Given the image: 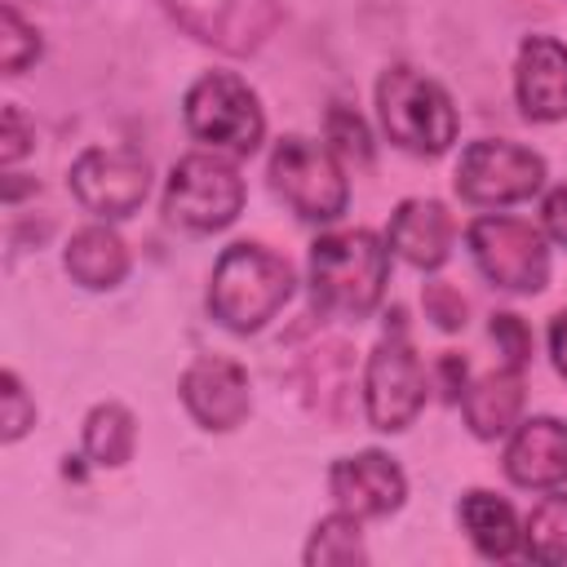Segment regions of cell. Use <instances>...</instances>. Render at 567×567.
<instances>
[{
	"label": "cell",
	"instance_id": "obj_32",
	"mask_svg": "<svg viewBox=\"0 0 567 567\" xmlns=\"http://www.w3.org/2000/svg\"><path fill=\"white\" fill-rule=\"evenodd\" d=\"M549 346H554V363H558V372L567 377V310L554 319V328H549Z\"/></svg>",
	"mask_w": 567,
	"mask_h": 567
},
{
	"label": "cell",
	"instance_id": "obj_27",
	"mask_svg": "<svg viewBox=\"0 0 567 567\" xmlns=\"http://www.w3.org/2000/svg\"><path fill=\"white\" fill-rule=\"evenodd\" d=\"M425 315L443 332H456V328H465V297L447 284H425Z\"/></svg>",
	"mask_w": 567,
	"mask_h": 567
},
{
	"label": "cell",
	"instance_id": "obj_16",
	"mask_svg": "<svg viewBox=\"0 0 567 567\" xmlns=\"http://www.w3.org/2000/svg\"><path fill=\"white\" fill-rule=\"evenodd\" d=\"M301 390H306V403H310L315 416H323V421H332V425L350 421V412H354V390H359L350 346H341V341H319L315 350H306V359H301Z\"/></svg>",
	"mask_w": 567,
	"mask_h": 567
},
{
	"label": "cell",
	"instance_id": "obj_18",
	"mask_svg": "<svg viewBox=\"0 0 567 567\" xmlns=\"http://www.w3.org/2000/svg\"><path fill=\"white\" fill-rule=\"evenodd\" d=\"M523 412V368H501L465 390V421L478 439L505 434Z\"/></svg>",
	"mask_w": 567,
	"mask_h": 567
},
{
	"label": "cell",
	"instance_id": "obj_7",
	"mask_svg": "<svg viewBox=\"0 0 567 567\" xmlns=\"http://www.w3.org/2000/svg\"><path fill=\"white\" fill-rule=\"evenodd\" d=\"M470 252L487 284L505 292H540L549 279V248L532 221L518 217H478L470 226Z\"/></svg>",
	"mask_w": 567,
	"mask_h": 567
},
{
	"label": "cell",
	"instance_id": "obj_22",
	"mask_svg": "<svg viewBox=\"0 0 567 567\" xmlns=\"http://www.w3.org/2000/svg\"><path fill=\"white\" fill-rule=\"evenodd\" d=\"M368 549H363V527L354 514H332L315 527L310 545H306V563L315 567H350V563H363Z\"/></svg>",
	"mask_w": 567,
	"mask_h": 567
},
{
	"label": "cell",
	"instance_id": "obj_4",
	"mask_svg": "<svg viewBox=\"0 0 567 567\" xmlns=\"http://www.w3.org/2000/svg\"><path fill=\"white\" fill-rule=\"evenodd\" d=\"M186 128L213 151L252 155L266 133V120H261L257 93L239 75L213 71V75H199L186 93Z\"/></svg>",
	"mask_w": 567,
	"mask_h": 567
},
{
	"label": "cell",
	"instance_id": "obj_24",
	"mask_svg": "<svg viewBox=\"0 0 567 567\" xmlns=\"http://www.w3.org/2000/svg\"><path fill=\"white\" fill-rule=\"evenodd\" d=\"M0 62H4V71L9 75H18L27 62H35L40 58V35L18 18V9L13 4H4V13H0Z\"/></svg>",
	"mask_w": 567,
	"mask_h": 567
},
{
	"label": "cell",
	"instance_id": "obj_30",
	"mask_svg": "<svg viewBox=\"0 0 567 567\" xmlns=\"http://www.w3.org/2000/svg\"><path fill=\"white\" fill-rule=\"evenodd\" d=\"M540 217H545V230L567 248V186H554V190L545 195Z\"/></svg>",
	"mask_w": 567,
	"mask_h": 567
},
{
	"label": "cell",
	"instance_id": "obj_6",
	"mask_svg": "<svg viewBox=\"0 0 567 567\" xmlns=\"http://www.w3.org/2000/svg\"><path fill=\"white\" fill-rule=\"evenodd\" d=\"M244 208V182L221 155H186L168 173L164 213L186 230H221Z\"/></svg>",
	"mask_w": 567,
	"mask_h": 567
},
{
	"label": "cell",
	"instance_id": "obj_19",
	"mask_svg": "<svg viewBox=\"0 0 567 567\" xmlns=\"http://www.w3.org/2000/svg\"><path fill=\"white\" fill-rule=\"evenodd\" d=\"M66 275L80 288H115L128 275V248L106 226H84L66 244Z\"/></svg>",
	"mask_w": 567,
	"mask_h": 567
},
{
	"label": "cell",
	"instance_id": "obj_10",
	"mask_svg": "<svg viewBox=\"0 0 567 567\" xmlns=\"http://www.w3.org/2000/svg\"><path fill=\"white\" fill-rule=\"evenodd\" d=\"M71 190L93 217H128L151 190V164L128 146H93L71 164Z\"/></svg>",
	"mask_w": 567,
	"mask_h": 567
},
{
	"label": "cell",
	"instance_id": "obj_28",
	"mask_svg": "<svg viewBox=\"0 0 567 567\" xmlns=\"http://www.w3.org/2000/svg\"><path fill=\"white\" fill-rule=\"evenodd\" d=\"M31 421H35V408H31L27 390H22V381H18L13 372H4V439H9V443L22 439Z\"/></svg>",
	"mask_w": 567,
	"mask_h": 567
},
{
	"label": "cell",
	"instance_id": "obj_9",
	"mask_svg": "<svg viewBox=\"0 0 567 567\" xmlns=\"http://www.w3.org/2000/svg\"><path fill=\"white\" fill-rule=\"evenodd\" d=\"M545 182V159L514 142H474L456 164V195L470 204H514L536 195Z\"/></svg>",
	"mask_w": 567,
	"mask_h": 567
},
{
	"label": "cell",
	"instance_id": "obj_5",
	"mask_svg": "<svg viewBox=\"0 0 567 567\" xmlns=\"http://www.w3.org/2000/svg\"><path fill=\"white\" fill-rule=\"evenodd\" d=\"M363 399H368V421L385 434L408 430L425 403V372L403 337V310L385 319V341L372 350L363 372Z\"/></svg>",
	"mask_w": 567,
	"mask_h": 567
},
{
	"label": "cell",
	"instance_id": "obj_15",
	"mask_svg": "<svg viewBox=\"0 0 567 567\" xmlns=\"http://www.w3.org/2000/svg\"><path fill=\"white\" fill-rule=\"evenodd\" d=\"M505 474L518 487H558L567 483V425L554 416H532L505 447Z\"/></svg>",
	"mask_w": 567,
	"mask_h": 567
},
{
	"label": "cell",
	"instance_id": "obj_8",
	"mask_svg": "<svg viewBox=\"0 0 567 567\" xmlns=\"http://www.w3.org/2000/svg\"><path fill=\"white\" fill-rule=\"evenodd\" d=\"M270 186L284 195V204L306 217V221H332L346 213V177L337 159L306 142V137H284L270 155Z\"/></svg>",
	"mask_w": 567,
	"mask_h": 567
},
{
	"label": "cell",
	"instance_id": "obj_31",
	"mask_svg": "<svg viewBox=\"0 0 567 567\" xmlns=\"http://www.w3.org/2000/svg\"><path fill=\"white\" fill-rule=\"evenodd\" d=\"M439 390H443V399H461V390H465V359L461 354L439 359Z\"/></svg>",
	"mask_w": 567,
	"mask_h": 567
},
{
	"label": "cell",
	"instance_id": "obj_20",
	"mask_svg": "<svg viewBox=\"0 0 567 567\" xmlns=\"http://www.w3.org/2000/svg\"><path fill=\"white\" fill-rule=\"evenodd\" d=\"M461 527H465V536L474 540V549L483 558H509L523 540L509 501L496 496V492H470L461 501Z\"/></svg>",
	"mask_w": 567,
	"mask_h": 567
},
{
	"label": "cell",
	"instance_id": "obj_21",
	"mask_svg": "<svg viewBox=\"0 0 567 567\" xmlns=\"http://www.w3.org/2000/svg\"><path fill=\"white\" fill-rule=\"evenodd\" d=\"M133 439H137V425L120 403H97L84 421V452L97 465H124L133 456Z\"/></svg>",
	"mask_w": 567,
	"mask_h": 567
},
{
	"label": "cell",
	"instance_id": "obj_2",
	"mask_svg": "<svg viewBox=\"0 0 567 567\" xmlns=\"http://www.w3.org/2000/svg\"><path fill=\"white\" fill-rule=\"evenodd\" d=\"M390 252L372 230H341L310 244V288L323 310L363 319L385 292Z\"/></svg>",
	"mask_w": 567,
	"mask_h": 567
},
{
	"label": "cell",
	"instance_id": "obj_25",
	"mask_svg": "<svg viewBox=\"0 0 567 567\" xmlns=\"http://www.w3.org/2000/svg\"><path fill=\"white\" fill-rule=\"evenodd\" d=\"M323 128H328V142H332V151H341L346 159H372V137H368V124L359 120V111H350V106H332L328 111V120H323Z\"/></svg>",
	"mask_w": 567,
	"mask_h": 567
},
{
	"label": "cell",
	"instance_id": "obj_26",
	"mask_svg": "<svg viewBox=\"0 0 567 567\" xmlns=\"http://www.w3.org/2000/svg\"><path fill=\"white\" fill-rule=\"evenodd\" d=\"M492 337L509 368H523L532 359V328L518 315H492Z\"/></svg>",
	"mask_w": 567,
	"mask_h": 567
},
{
	"label": "cell",
	"instance_id": "obj_1",
	"mask_svg": "<svg viewBox=\"0 0 567 567\" xmlns=\"http://www.w3.org/2000/svg\"><path fill=\"white\" fill-rule=\"evenodd\" d=\"M292 297V266L261 244H230L213 266L208 310L230 332H257Z\"/></svg>",
	"mask_w": 567,
	"mask_h": 567
},
{
	"label": "cell",
	"instance_id": "obj_13",
	"mask_svg": "<svg viewBox=\"0 0 567 567\" xmlns=\"http://www.w3.org/2000/svg\"><path fill=\"white\" fill-rule=\"evenodd\" d=\"M328 487L337 496V505L354 518H385L390 509L403 505V470L385 456V452H359L332 465Z\"/></svg>",
	"mask_w": 567,
	"mask_h": 567
},
{
	"label": "cell",
	"instance_id": "obj_17",
	"mask_svg": "<svg viewBox=\"0 0 567 567\" xmlns=\"http://www.w3.org/2000/svg\"><path fill=\"white\" fill-rule=\"evenodd\" d=\"M390 248L416 270H439L452 252L447 208L439 199H403L390 217Z\"/></svg>",
	"mask_w": 567,
	"mask_h": 567
},
{
	"label": "cell",
	"instance_id": "obj_11",
	"mask_svg": "<svg viewBox=\"0 0 567 567\" xmlns=\"http://www.w3.org/2000/svg\"><path fill=\"white\" fill-rule=\"evenodd\" d=\"M164 4L190 35L226 53H252L279 18L275 0H164Z\"/></svg>",
	"mask_w": 567,
	"mask_h": 567
},
{
	"label": "cell",
	"instance_id": "obj_29",
	"mask_svg": "<svg viewBox=\"0 0 567 567\" xmlns=\"http://www.w3.org/2000/svg\"><path fill=\"white\" fill-rule=\"evenodd\" d=\"M4 146H0V159L4 164H13V159H22V151L31 146V133H27V124H22V111L18 106H4V137H0Z\"/></svg>",
	"mask_w": 567,
	"mask_h": 567
},
{
	"label": "cell",
	"instance_id": "obj_23",
	"mask_svg": "<svg viewBox=\"0 0 567 567\" xmlns=\"http://www.w3.org/2000/svg\"><path fill=\"white\" fill-rule=\"evenodd\" d=\"M523 545H527V558L536 563H567V496L563 492L536 501L523 527Z\"/></svg>",
	"mask_w": 567,
	"mask_h": 567
},
{
	"label": "cell",
	"instance_id": "obj_3",
	"mask_svg": "<svg viewBox=\"0 0 567 567\" xmlns=\"http://www.w3.org/2000/svg\"><path fill=\"white\" fill-rule=\"evenodd\" d=\"M377 106L390 142L412 155H443L456 142V106L430 75L412 66H390L377 84Z\"/></svg>",
	"mask_w": 567,
	"mask_h": 567
},
{
	"label": "cell",
	"instance_id": "obj_14",
	"mask_svg": "<svg viewBox=\"0 0 567 567\" xmlns=\"http://www.w3.org/2000/svg\"><path fill=\"white\" fill-rule=\"evenodd\" d=\"M518 106L527 120H563L567 115V49L549 35H527L518 49V71H514Z\"/></svg>",
	"mask_w": 567,
	"mask_h": 567
},
{
	"label": "cell",
	"instance_id": "obj_12",
	"mask_svg": "<svg viewBox=\"0 0 567 567\" xmlns=\"http://www.w3.org/2000/svg\"><path fill=\"white\" fill-rule=\"evenodd\" d=\"M182 403L204 430H235L252 408L248 372L235 359H195L182 377Z\"/></svg>",
	"mask_w": 567,
	"mask_h": 567
}]
</instances>
